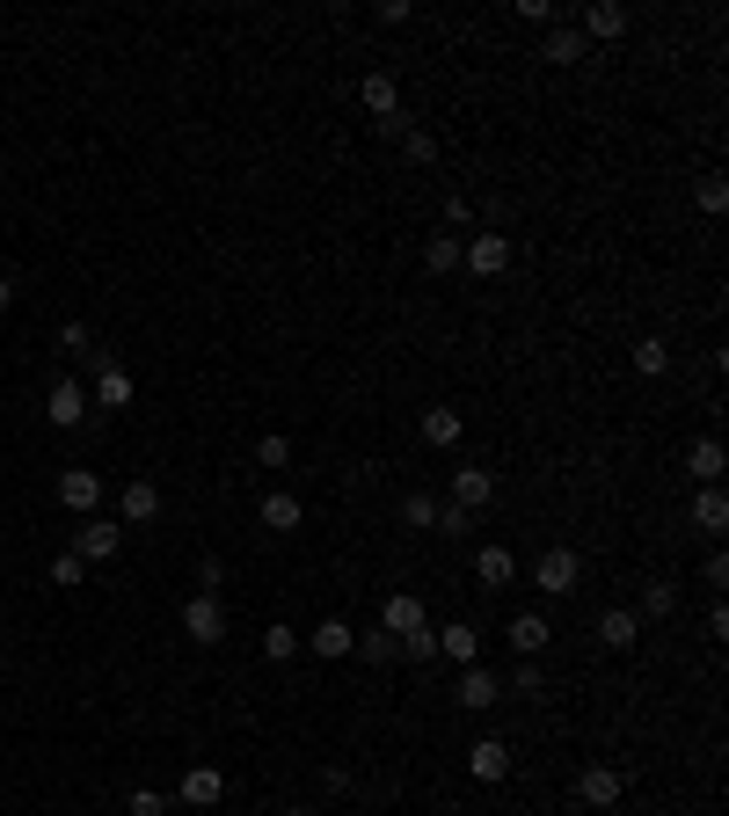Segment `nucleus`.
Listing matches in <instances>:
<instances>
[{"label": "nucleus", "instance_id": "obj_1", "mask_svg": "<svg viewBox=\"0 0 729 816\" xmlns=\"http://www.w3.org/2000/svg\"><path fill=\"white\" fill-rule=\"evenodd\" d=\"M576 576H584V561H576L569 547H547V555L533 561V591H547V598H569V591H576Z\"/></svg>", "mask_w": 729, "mask_h": 816}, {"label": "nucleus", "instance_id": "obj_2", "mask_svg": "<svg viewBox=\"0 0 729 816\" xmlns=\"http://www.w3.org/2000/svg\"><path fill=\"white\" fill-rule=\"evenodd\" d=\"M183 634H191V642H226V606H219V591H197L191 606H183Z\"/></svg>", "mask_w": 729, "mask_h": 816}, {"label": "nucleus", "instance_id": "obj_3", "mask_svg": "<svg viewBox=\"0 0 729 816\" xmlns=\"http://www.w3.org/2000/svg\"><path fill=\"white\" fill-rule=\"evenodd\" d=\"M460 262H468L474 278H504L511 270V234H474V241L460 248Z\"/></svg>", "mask_w": 729, "mask_h": 816}, {"label": "nucleus", "instance_id": "obj_4", "mask_svg": "<svg viewBox=\"0 0 729 816\" xmlns=\"http://www.w3.org/2000/svg\"><path fill=\"white\" fill-rule=\"evenodd\" d=\"M59 504H66L73 518H88V510L103 504V474H95V467H66V474H59Z\"/></svg>", "mask_w": 729, "mask_h": 816}, {"label": "nucleus", "instance_id": "obj_5", "mask_svg": "<svg viewBox=\"0 0 729 816\" xmlns=\"http://www.w3.org/2000/svg\"><path fill=\"white\" fill-rule=\"evenodd\" d=\"M576 795H584V809H613V802L627 795V773H620V765H584Z\"/></svg>", "mask_w": 729, "mask_h": 816}, {"label": "nucleus", "instance_id": "obj_6", "mask_svg": "<svg viewBox=\"0 0 729 816\" xmlns=\"http://www.w3.org/2000/svg\"><path fill=\"white\" fill-rule=\"evenodd\" d=\"M358 95H364V110H372V124H401V87H394V73H387V66L364 73Z\"/></svg>", "mask_w": 729, "mask_h": 816}, {"label": "nucleus", "instance_id": "obj_7", "mask_svg": "<svg viewBox=\"0 0 729 816\" xmlns=\"http://www.w3.org/2000/svg\"><path fill=\"white\" fill-rule=\"evenodd\" d=\"M117 547H124V525H110V518H88L73 533V555L81 561H117Z\"/></svg>", "mask_w": 729, "mask_h": 816}, {"label": "nucleus", "instance_id": "obj_8", "mask_svg": "<svg viewBox=\"0 0 729 816\" xmlns=\"http://www.w3.org/2000/svg\"><path fill=\"white\" fill-rule=\"evenodd\" d=\"M44 416H52L59 431L88 423V386H81V380H52V394H44Z\"/></svg>", "mask_w": 729, "mask_h": 816}, {"label": "nucleus", "instance_id": "obj_9", "mask_svg": "<svg viewBox=\"0 0 729 816\" xmlns=\"http://www.w3.org/2000/svg\"><path fill=\"white\" fill-rule=\"evenodd\" d=\"M452 700H460L468 714H482V707H496V700H504V678L482 671V663H468V671H460V693H452Z\"/></svg>", "mask_w": 729, "mask_h": 816}, {"label": "nucleus", "instance_id": "obj_10", "mask_svg": "<svg viewBox=\"0 0 729 816\" xmlns=\"http://www.w3.org/2000/svg\"><path fill=\"white\" fill-rule=\"evenodd\" d=\"M299 649H314L321 663H336V657H350V649H358V627H350V620H321L314 634H299Z\"/></svg>", "mask_w": 729, "mask_h": 816}, {"label": "nucleus", "instance_id": "obj_11", "mask_svg": "<svg viewBox=\"0 0 729 816\" xmlns=\"http://www.w3.org/2000/svg\"><path fill=\"white\" fill-rule=\"evenodd\" d=\"M88 409H132V372L124 365H95V386H88Z\"/></svg>", "mask_w": 729, "mask_h": 816}, {"label": "nucleus", "instance_id": "obj_12", "mask_svg": "<svg viewBox=\"0 0 729 816\" xmlns=\"http://www.w3.org/2000/svg\"><path fill=\"white\" fill-rule=\"evenodd\" d=\"M380 627H387V634H394V642H409V634H423V627H431V620H423V598L394 591V598H387V606H380Z\"/></svg>", "mask_w": 729, "mask_h": 816}, {"label": "nucleus", "instance_id": "obj_13", "mask_svg": "<svg viewBox=\"0 0 729 816\" xmlns=\"http://www.w3.org/2000/svg\"><path fill=\"white\" fill-rule=\"evenodd\" d=\"M489 496H496V474H489V467H452V496H445V504H460V510H482Z\"/></svg>", "mask_w": 729, "mask_h": 816}, {"label": "nucleus", "instance_id": "obj_14", "mask_svg": "<svg viewBox=\"0 0 729 816\" xmlns=\"http://www.w3.org/2000/svg\"><path fill=\"white\" fill-rule=\"evenodd\" d=\"M468 773H474V781H489V787L511 781V744H504V736H482V744L468 751Z\"/></svg>", "mask_w": 729, "mask_h": 816}, {"label": "nucleus", "instance_id": "obj_15", "mask_svg": "<svg viewBox=\"0 0 729 816\" xmlns=\"http://www.w3.org/2000/svg\"><path fill=\"white\" fill-rule=\"evenodd\" d=\"M474 583H482V591L518 583V555H511V547H482V555H474Z\"/></svg>", "mask_w": 729, "mask_h": 816}, {"label": "nucleus", "instance_id": "obj_16", "mask_svg": "<svg viewBox=\"0 0 729 816\" xmlns=\"http://www.w3.org/2000/svg\"><path fill=\"white\" fill-rule=\"evenodd\" d=\"M598 642H606V649H620V657H627V649L643 642V620H635L627 606H606V612H598Z\"/></svg>", "mask_w": 729, "mask_h": 816}, {"label": "nucleus", "instance_id": "obj_17", "mask_svg": "<svg viewBox=\"0 0 729 816\" xmlns=\"http://www.w3.org/2000/svg\"><path fill=\"white\" fill-rule=\"evenodd\" d=\"M219 795H226L219 765H191V773H183V802H191V809H219Z\"/></svg>", "mask_w": 729, "mask_h": 816}, {"label": "nucleus", "instance_id": "obj_18", "mask_svg": "<svg viewBox=\"0 0 729 816\" xmlns=\"http://www.w3.org/2000/svg\"><path fill=\"white\" fill-rule=\"evenodd\" d=\"M117 510H124V525H154L161 518V482H124Z\"/></svg>", "mask_w": 729, "mask_h": 816}, {"label": "nucleus", "instance_id": "obj_19", "mask_svg": "<svg viewBox=\"0 0 729 816\" xmlns=\"http://www.w3.org/2000/svg\"><path fill=\"white\" fill-rule=\"evenodd\" d=\"M438 657H452L460 671H468L474 657H482V634H474L468 620H452V627H438Z\"/></svg>", "mask_w": 729, "mask_h": 816}, {"label": "nucleus", "instance_id": "obj_20", "mask_svg": "<svg viewBox=\"0 0 729 816\" xmlns=\"http://www.w3.org/2000/svg\"><path fill=\"white\" fill-rule=\"evenodd\" d=\"M263 525H270V533H299V525H307L292 488H270V496H263Z\"/></svg>", "mask_w": 729, "mask_h": 816}, {"label": "nucleus", "instance_id": "obj_21", "mask_svg": "<svg viewBox=\"0 0 729 816\" xmlns=\"http://www.w3.org/2000/svg\"><path fill=\"white\" fill-rule=\"evenodd\" d=\"M584 52H591L584 30H569V22H555V30H547V44H540V59H547V66H576Z\"/></svg>", "mask_w": 729, "mask_h": 816}, {"label": "nucleus", "instance_id": "obj_22", "mask_svg": "<svg viewBox=\"0 0 729 816\" xmlns=\"http://www.w3.org/2000/svg\"><path fill=\"white\" fill-rule=\"evenodd\" d=\"M460 431H468V423H460V409H445V401H438V409H423V445H460Z\"/></svg>", "mask_w": 729, "mask_h": 816}, {"label": "nucleus", "instance_id": "obj_23", "mask_svg": "<svg viewBox=\"0 0 729 816\" xmlns=\"http://www.w3.org/2000/svg\"><path fill=\"white\" fill-rule=\"evenodd\" d=\"M686 474H694V482H722V437H694V452H686Z\"/></svg>", "mask_w": 729, "mask_h": 816}, {"label": "nucleus", "instance_id": "obj_24", "mask_svg": "<svg viewBox=\"0 0 729 816\" xmlns=\"http://www.w3.org/2000/svg\"><path fill=\"white\" fill-rule=\"evenodd\" d=\"M547 642H555V634H547V620H540V612H518V620H511V649H518L525 663H533Z\"/></svg>", "mask_w": 729, "mask_h": 816}, {"label": "nucleus", "instance_id": "obj_25", "mask_svg": "<svg viewBox=\"0 0 729 816\" xmlns=\"http://www.w3.org/2000/svg\"><path fill=\"white\" fill-rule=\"evenodd\" d=\"M591 37H627V8H613V0L584 8V44H591Z\"/></svg>", "mask_w": 729, "mask_h": 816}, {"label": "nucleus", "instance_id": "obj_26", "mask_svg": "<svg viewBox=\"0 0 729 816\" xmlns=\"http://www.w3.org/2000/svg\"><path fill=\"white\" fill-rule=\"evenodd\" d=\"M694 525H700V533H722V525H729V496H722V488H700V496H694Z\"/></svg>", "mask_w": 729, "mask_h": 816}, {"label": "nucleus", "instance_id": "obj_27", "mask_svg": "<svg viewBox=\"0 0 729 816\" xmlns=\"http://www.w3.org/2000/svg\"><path fill=\"white\" fill-rule=\"evenodd\" d=\"M263 657H270V663H292L299 657V634L285 620H270V627H263Z\"/></svg>", "mask_w": 729, "mask_h": 816}, {"label": "nucleus", "instance_id": "obj_28", "mask_svg": "<svg viewBox=\"0 0 729 816\" xmlns=\"http://www.w3.org/2000/svg\"><path fill=\"white\" fill-rule=\"evenodd\" d=\"M452 262H460V241H452V234H431V241H423V270H431V278H445Z\"/></svg>", "mask_w": 729, "mask_h": 816}, {"label": "nucleus", "instance_id": "obj_29", "mask_svg": "<svg viewBox=\"0 0 729 816\" xmlns=\"http://www.w3.org/2000/svg\"><path fill=\"white\" fill-rule=\"evenodd\" d=\"M401 525H417V533H438V496H401Z\"/></svg>", "mask_w": 729, "mask_h": 816}, {"label": "nucleus", "instance_id": "obj_30", "mask_svg": "<svg viewBox=\"0 0 729 816\" xmlns=\"http://www.w3.org/2000/svg\"><path fill=\"white\" fill-rule=\"evenodd\" d=\"M358 657H364V663H394V657H401V642L387 634V627H372V634H358Z\"/></svg>", "mask_w": 729, "mask_h": 816}, {"label": "nucleus", "instance_id": "obj_31", "mask_svg": "<svg viewBox=\"0 0 729 816\" xmlns=\"http://www.w3.org/2000/svg\"><path fill=\"white\" fill-rule=\"evenodd\" d=\"M664 365H671V350H664L657 335H643V343H635V372H643V380H657Z\"/></svg>", "mask_w": 729, "mask_h": 816}, {"label": "nucleus", "instance_id": "obj_32", "mask_svg": "<svg viewBox=\"0 0 729 816\" xmlns=\"http://www.w3.org/2000/svg\"><path fill=\"white\" fill-rule=\"evenodd\" d=\"M643 612H657V620H664V612H678V583H671V576H657V583L643 591Z\"/></svg>", "mask_w": 729, "mask_h": 816}, {"label": "nucleus", "instance_id": "obj_33", "mask_svg": "<svg viewBox=\"0 0 729 816\" xmlns=\"http://www.w3.org/2000/svg\"><path fill=\"white\" fill-rule=\"evenodd\" d=\"M401 154L423 168V161H438V140H431V132H401Z\"/></svg>", "mask_w": 729, "mask_h": 816}, {"label": "nucleus", "instance_id": "obj_34", "mask_svg": "<svg viewBox=\"0 0 729 816\" xmlns=\"http://www.w3.org/2000/svg\"><path fill=\"white\" fill-rule=\"evenodd\" d=\"M694 197H700V211H722V205H729V183H722V175H700Z\"/></svg>", "mask_w": 729, "mask_h": 816}, {"label": "nucleus", "instance_id": "obj_35", "mask_svg": "<svg viewBox=\"0 0 729 816\" xmlns=\"http://www.w3.org/2000/svg\"><path fill=\"white\" fill-rule=\"evenodd\" d=\"M81 576H88V561H81V555H59V561H52V583H59V591H73Z\"/></svg>", "mask_w": 729, "mask_h": 816}, {"label": "nucleus", "instance_id": "obj_36", "mask_svg": "<svg viewBox=\"0 0 729 816\" xmlns=\"http://www.w3.org/2000/svg\"><path fill=\"white\" fill-rule=\"evenodd\" d=\"M468 525H474V510H460V504H438V533H452V539H460Z\"/></svg>", "mask_w": 729, "mask_h": 816}, {"label": "nucleus", "instance_id": "obj_37", "mask_svg": "<svg viewBox=\"0 0 729 816\" xmlns=\"http://www.w3.org/2000/svg\"><path fill=\"white\" fill-rule=\"evenodd\" d=\"M401 657H417V663H431V657H438V627H423V634H409V642H401Z\"/></svg>", "mask_w": 729, "mask_h": 816}, {"label": "nucleus", "instance_id": "obj_38", "mask_svg": "<svg viewBox=\"0 0 729 816\" xmlns=\"http://www.w3.org/2000/svg\"><path fill=\"white\" fill-rule=\"evenodd\" d=\"M256 459H263V467H285V459H292V445H285V437L270 431V437H263V445H256Z\"/></svg>", "mask_w": 729, "mask_h": 816}, {"label": "nucleus", "instance_id": "obj_39", "mask_svg": "<svg viewBox=\"0 0 729 816\" xmlns=\"http://www.w3.org/2000/svg\"><path fill=\"white\" fill-rule=\"evenodd\" d=\"M511 693H518V700L540 693V671H533V663H518V671H511Z\"/></svg>", "mask_w": 729, "mask_h": 816}, {"label": "nucleus", "instance_id": "obj_40", "mask_svg": "<svg viewBox=\"0 0 729 816\" xmlns=\"http://www.w3.org/2000/svg\"><path fill=\"white\" fill-rule=\"evenodd\" d=\"M132 816H161V795H154V787H140V795H132Z\"/></svg>", "mask_w": 729, "mask_h": 816}, {"label": "nucleus", "instance_id": "obj_41", "mask_svg": "<svg viewBox=\"0 0 729 816\" xmlns=\"http://www.w3.org/2000/svg\"><path fill=\"white\" fill-rule=\"evenodd\" d=\"M8 307H16V285H8V278H0V313H8Z\"/></svg>", "mask_w": 729, "mask_h": 816}, {"label": "nucleus", "instance_id": "obj_42", "mask_svg": "<svg viewBox=\"0 0 729 816\" xmlns=\"http://www.w3.org/2000/svg\"><path fill=\"white\" fill-rule=\"evenodd\" d=\"M278 816H314V809H299V802H292V809H278Z\"/></svg>", "mask_w": 729, "mask_h": 816}, {"label": "nucleus", "instance_id": "obj_43", "mask_svg": "<svg viewBox=\"0 0 729 816\" xmlns=\"http://www.w3.org/2000/svg\"><path fill=\"white\" fill-rule=\"evenodd\" d=\"M584 816H598V809H584Z\"/></svg>", "mask_w": 729, "mask_h": 816}]
</instances>
